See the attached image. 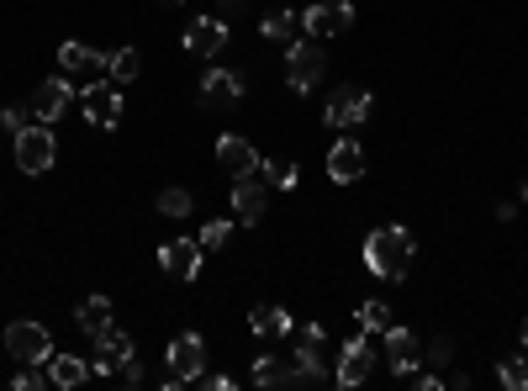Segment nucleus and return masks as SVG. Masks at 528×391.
<instances>
[{
	"instance_id": "1",
	"label": "nucleus",
	"mask_w": 528,
	"mask_h": 391,
	"mask_svg": "<svg viewBox=\"0 0 528 391\" xmlns=\"http://www.w3.org/2000/svg\"><path fill=\"white\" fill-rule=\"evenodd\" d=\"M365 265L375 281H407V270H412V233L407 228H375L365 238Z\"/></svg>"
},
{
	"instance_id": "22",
	"label": "nucleus",
	"mask_w": 528,
	"mask_h": 391,
	"mask_svg": "<svg viewBox=\"0 0 528 391\" xmlns=\"http://www.w3.org/2000/svg\"><path fill=\"white\" fill-rule=\"evenodd\" d=\"M249 328L259 333V339H286L296 323H291L286 307H254V312H249Z\"/></svg>"
},
{
	"instance_id": "15",
	"label": "nucleus",
	"mask_w": 528,
	"mask_h": 391,
	"mask_svg": "<svg viewBox=\"0 0 528 391\" xmlns=\"http://www.w3.org/2000/svg\"><path fill=\"white\" fill-rule=\"evenodd\" d=\"M69 101H74L69 80H43V85L32 90V101H27V106H32V122H48V127H53V122L64 117V106H69Z\"/></svg>"
},
{
	"instance_id": "19",
	"label": "nucleus",
	"mask_w": 528,
	"mask_h": 391,
	"mask_svg": "<svg viewBox=\"0 0 528 391\" xmlns=\"http://www.w3.org/2000/svg\"><path fill=\"white\" fill-rule=\"evenodd\" d=\"M132 355V339L122 328H101L96 333V376H117V365Z\"/></svg>"
},
{
	"instance_id": "6",
	"label": "nucleus",
	"mask_w": 528,
	"mask_h": 391,
	"mask_svg": "<svg viewBox=\"0 0 528 391\" xmlns=\"http://www.w3.org/2000/svg\"><path fill=\"white\" fill-rule=\"evenodd\" d=\"M291 360H296V370H301V381H307V386H317V381L333 376V355H328L323 323H307V328H301V344H296Z\"/></svg>"
},
{
	"instance_id": "38",
	"label": "nucleus",
	"mask_w": 528,
	"mask_h": 391,
	"mask_svg": "<svg viewBox=\"0 0 528 391\" xmlns=\"http://www.w3.org/2000/svg\"><path fill=\"white\" fill-rule=\"evenodd\" d=\"M243 6H249V0H222V11H228V16H238Z\"/></svg>"
},
{
	"instance_id": "20",
	"label": "nucleus",
	"mask_w": 528,
	"mask_h": 391,
	"mask_svg": "<svg viewBox=\"0 0 528 391\" xmlns=\"http://www.w3.org/2000/svg\"><path fill=\"white\" fill-rule=\"evenodd\" d=\"M48 376H53V386H59V391H74V386H85V381H90V365H85L80 355H59V349H53Z\"/></svg>"
},
{
	"instance_id": "35",
	"label": "nucleus",
	"mask_w": 528,
	"mask_h": 391,
	"mask_svg": "<svg viewBox=\"0 0 528 391\" xmlns=\"http://www.w3.org/2000/svg\"><path fill=\"white\" fill-rule=\"evenodd\" d=\"M428 360H433V370H444L449 360H455V339H433V349H428Z\"/></svg>"
},
{
	"instance_id": "8",
	"label": "nucleus",
	"mask_w": 528,
	"mask_h": 391,
	"mask_svg": "<svg viewBox=\"0 0 528 391\" xmlns=\"http://www.w3.org/2000/svg\"><path fill=\"white\" fill-rule=\"evenodd\" d=\"M228 22H222V16H196L191 27H185V53H191V59H217L222 48H228Z\"/></svg>"
},
{
	"instance_id": "21",
	"label": "nucleus",
	"mask_w": 528,
	"mask_h": 391,
	"mask_svg": "<svg viewBox=\"0 0 528 391\" xmlns=\"http://www.w3.org/2000/svg\"><path fill=\"white\" fill-rule=\"evenodd\" d=\"M254 386H307V381H301V370H296V360L286 365V360L264 355V360L254 365Z\"/></svg>"
},
{
	"instance_id": "9",
	"label": "nucleus",
	"mask_w": 528,
	"mask_h": 391,
	"mask_svg": "<svg viewBox=\"0 0 528 391\" xmlns=\"http://www.w3.org/2000/svg\"><path fill=\"white\" fill-rule=\"evenodd\" d=\"M349 22H354V6H349V0H338V6H323V0H307L301 32H307V37H338V32H349Z\"/></svg>"
},
{
	"instance_id": "18",
	"label": "nucleus",
	"mask_w": 528,
	"mask_h": 391,
	"mask_svg": "<svg viewBox=\"0 0 528 391\" xmlns=\"http://www.w3.org/2000/svg\"><path fill=\"white\" fill-rule=\"evenodd\" d=\"M360 175H365V148L349 143V138L333 143V148H328V180H333V185H354Z\"/></svg>"
},
{
	"instance_id": "27",
	"label": "nucleus",
	"mask_w": 528,
	"mask_h": 391,
	"mask_svg": "<svg viewBox=\"0 0 528 391\" xmlns=\"http://www.w3.org/2000/svg\"><path fill=\"white\" fill-rule=\"evenodd\" d=\"M259 175H264V185H275V191H296L301 185V170L286 159V164H275V159H259Z\"/></svg>"
},
{
	"instance_id": "29",
	"label": "nucleus",
	"mask_w": 528,
	"mask_h": 391,
	"mask_svg": "<svg viewBox=\"0 0 528 391\" xmlns=\"http://www.w3.org/2000/svg\"><path fill=\"white\" fill-rule=\"evenodd\" d=\"M159 212L164 217H191V191H185V185H164V191H159Z\"/></svg>"
},
{
	"instance_id": "23",
	"label": "nucleus",
	"mask_w": 528,
	"mask_h": 391,
	"mask_svg": "<svg viewBox=\"0 0 528 391\" xmlns=\"http://www.w3.org/2000/svg\"><path fill=\"white\" fill-rule=\"evenodd\" d=\"M74 323H80V333L96 339L101 328H111V296H85V302L74 307Z\"/></svg>"
},
{
	"instance_id": "16",
	"label": "nucleus",
	"mask_w": 528,
	"mask_h": 391,
	"mask_svg": "<svg viewBox=\"0 0 528 391\" xmlns=\"http://www.w3.org/2000/svg\"><path fill=\"white\" fill-rule=\"evenodd\" d=\"M159 265L169 275H180V281H196L201 275V244L196 238H169V244L159 249Z\"/></svg>"
},
{
	"instance_id": "2",
	"label": "nucleus",
	"mask_w": 528,
	"mask_h": 391,
	"mask_svg": "<svg viewBox=\"0 0 528 391\" xmlns=\"http://www.w3.org/2000/svg\"><path fill=\"white\" fill-rule=\"evenodd\" d=\"M11 143H16V170L22 175H48L53 159H59V143H53L48 122H27L22 133H11Z\"/></svg>"
},
{
	"instance_id": "17",
	"label": "nucleus",
	"mask_w": 528,
	"mask_h": 391,
	"mask_svg": "<svg viewBox=\"0 0 528 391\" xmlns=\"http://www.w3.org/2000/svg\"><path fill=\"white\" fill-rule=\"evenodd\" d=\"M233 212H238L243 228H259L264 222V175H243L233 185Z\"/></svg>"
},
{
	"instance_id": "11",
	"label": "nucleus",
	"mask_w": 528,
	"mask_h": 391,
	"mask_svg": "<svg viewBox=\"0 0 528 391\" xmlns=\"http://www.w3.org/2000/svg\"><path fill=\"white\" fill-rule=\"evenodd\" d=\"M370 370H375V355H370V344H365V333H360V339H349L344 349H338L333 381H338V386H365Z\"/></svg>"
},
{
	"instance_id": "7",
	"label": "nucleus",
	"mask_w": 528,
	"mask_h": 391,
	"mask_svg": "<svg viewBox=\"0 0 528 391\" xmlns=\"http://www.w3.org/2000/svg\"><path fill=\"white\" fill-rule=\"evenodd\" d=\"M365 117H370V90H365V85H338L333 96H328L323 122L338 127V133H344V127H360Z\"/></svg>"
},
{
	"instance_id": "12",
	"label": "nucleus",
	"mask_w": 528,
	"mask_h": 391,
	"mask_svg": "<svg viewBox=\"0 0 528 391\" xmlns=\"http://www.w3.org/2000/svg\"><path fill=\"white\" fill-rule=\"evenodd\" d=\"M386 355H391V376L412 381L418 376V360H423V344L412 328H386Z\"/></svg>"
},
{
	"instance_id": "31",
	"label": "nucleus",
	"mask_w": 528,
	"mask_h": 391,
	"mask_svg": "<svg viewBox=\"0 0 528 391\" xmlns=\"http://www.w3.org/2000/svg\"><path fill=\"white\" fill-rule=\"evenodd\" d=\"M228 238H233V222H206V228H201V238H196V244H201V254H212V249H222V244H228Z\"/></svg>"
},
{
	"instance_id": "33",
	"label": "nucleus",
	"mask_w": 528,
	"mask_h": 391,
	"mask_svg": "<svg viewBox=\"0 0 528 391\" xmlns=\"http://www.w3.org/2000/svg\"><path fill=\"white\" fill-rule=\"evenodd\" d=\"M27 122H32V106H6L0 111V127H6V133H22Z\"/></svg>"
},
{
	"instance_id": "26",
	"label": "nucleus",
	"mask_w": 528,
	"mask_h": 391,
	"mask_svg": "<svg viewBox=\"0 0 528 391\" xmlns=\"http://www.w3.org/2000/svg\"><path fill=\"white\" fill-rule=\"evenodd\" d=\"M138 69H143V53L138 48H117V53H106V74L117 85H132L138 80Z\"/></svg>"
},
{
	"instance_id": "34",
	"label": "nucleus",
	"mask_w": 528,
	"mask_h": 391,
	"mask_svg": "<svg viewBox=\"0 0 528 391\" xmlns=\"http://www.w3.org/2000/svg\"><path fill=\"white\" fill-rule=\"evenodd\" d=\"M117 381H122V386H143V360L127 355V360L117 365Z\"/></svg>"
},
{
	"instance_id": "13",
	"label": "nucleus",
	"mask_w": 528,
	"mask_h": 391,
	"mask_svg": "<svg viewBox=\"0 0 528 391\" xmlns=\"http://www.w3.org/2000/svg\"><path fill=\"white\" fill-rule=\"evenodd\" d=\"M217 164H222L233 180L259 175V148H254L249 138H238V133H222V138H217Z\"/></svg>"
},
{
	"instance_id": "24",
	"label": "nucleus",
	"mask_w": 528,
	"mask_h": 391,
	"mask_svg": "<svg viewBox=\"0 0 528 391\" xmlns=\"http://www.w3.org/2000/svg\"><path fill=\"white\" fill-rule=\"evenodd\" d=\"M259 32H264V43H296V32H301V16L291 11H270V16H259Z\"/></svg>"
},
{
	"instance_id": "14",
	"label": "nucleus",
	"mask_w": 528,
	"mask_h": 391,
	"mask_svg": "<svg viewBox=\"0 0 528 391\" xmlns=\"http://www.w3.org/2000/svg\"><path fill=\"white\" fill-rule=\"evenodd\" d=\"M80 101H85L90 127H117L122 122V90H117V80H111V85H90Z\"/></svg>"
},
{
	"instance_id": "32",
	"label": "nucleus",
	"mask_w": 528,
	"mask_h": 391,
	"mask_svg": "<svg viewBox=\"0 0 528 391\" xmlns=\"http://www.w3.org/2000/svg\"><path fill=\"white\" fill-rule=\"evenodd\" d=\"M11 386H16V391H43V386H53V376H48V370H37V365H22V370L11 376Z\"/></svg>"
},
{
	"instance_id": "36",
	"label": "nucleus",
	"mask_w": 528,
	"mask_h": 391,
	"mask_svg": "<svg viewBox=\"0 0 528 391\" xmlns=\"http://www.w3.org/2000/svg\"><path fill=\"white\" fill-rule=\"evenodd\" d=\"M206 391H233V376H196Z\"/></svg>"
},
{
	"instance_id": "10",
	"label": "nucleus",
	"mask_w": 528,
	"mask_h": 391,
	"mask_svg": "<svg viewBox=\"0 0 528 391\" xmlns=\"http://www.w3.org/2000/svg\"><path fill=\"white\" fill-rule=\"evenodd\" d=\"M238 101H243V74H233V69H206L201 74V106L233 111Z\"/></svg>"
},
{
	"instance_id": "37",
	"label": "nucleus",
	"mask_w": 528,
	"mask_h": 391,
	"mask_svg": "<svg viewBox=\"0 0 528 391\" xmlns=\"http://www.w3.org/2000/svg\"><path fill=\"white\" fill-rule=\"evenodd\" d=\"M412 381H418V386H423V391H439V386H444V381H439V376H433V370H423V376H412Z\"/></svg>"
},
{
	"instance_id": "4",
	"label": "nucleus",
	"mask_w": 528,
	"mask_h": 391,
	"mask_svg": "<svg viewBox=\"0 0 528 391\" xmlns=\"http://www.w3.org/2000/svg\"><path fill=\"white\" fill-rule=\"evenodd\" d=\"M6 355H11L16 365H48V360H53V333H48L43 323H32V318L11 323V328H6Z\"/></svg>"
},
{
	"instance_id": "3",
	"label": "nucleus",
	"mask_w": 528,
	"mask_h": 391,
	"mask_svg": "<svg viewBox=\"0 0 528 391\" xmlns=\"http://www.w3.org/2000/svg\"><path fill=\"white\" fill-rule=\"evenodd\" d=\"M164 360H169V370H164V391H180L185 381H196V376H201V365H206V344H201V333H180V339H169Z\"/></svg>"
},
{
	"instance_id": "30",
	"label": "nucleus",
	"mask_w": 528,
	"mask_h": 391,
	"mask_svg": "<svg viewBox=\"0 0 528 391\" xmlns=\"http://www.w3.org/2000/svg\"><path fill=\"white\" fill-rule=\"evenodd\" d=\"M360 328H365V333H386V328H391V307L370 296V302L360 307Z\"/></svg>"
},
{
	"instance_id": "25",
	"label": "nucleus",
	"mask_w": 528,
	"mask_h": 391,
	"mask_svg": "<svg viewBox=\"0 0 528 391\" xmlns=\"http://www.w3.org/2000/svg\"><path fill=\"white\" fill-rule=\"evenodd\" d=\"M59 64H64L69 74H96V69H106V53L85 48V43H64V48H59Z\"/></svg>"
},
{
	"instance_id": "28",
	"label": "nucleus",
	"mask_w": 528,
	"mask_h": 391,
	"mask_svg": "<svg viewBox=\"0 0 528 391\" xmlns=\"http://www.w3.org/2000/svg\"><path fill=\"white\" fill-rule=\"evenodd\" d=\"M497 381H502L507 391H528V349H523V355H507V360L497 365Z\"/></svg>"
},
{
	"instance_id": "39",
	"label": "nucleus",
	"mask_w": 528,
	"mask_h": 391,
	"mask_svg": "<svg viewBox=\"0 0 528 391\" xmlns=\"http://www.w3.org/2000/svg\"><path fill=\"white\" fill-rule=\"evenodd\" d=\"M523 349H528V318H523Z\"/></svg>"
},
{
	"instance_id": "5",
	"label": "nucleus",
	"mask_w": 528,
	"mask_h": 391,
	"mask_svg": "<svg viewBox=\"0 0 528 391\" xmlns=\"http://www.w3.org/2000/svg\"><path fill=\"white\" fill-rule=\"evenodd\" d=\"M323 69H328V53L317 43H307V37H296V43L286 48V85L301 90V96L323 85Z\"/></svg>"
}]
</instances>
